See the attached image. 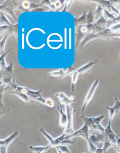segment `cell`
<instances>
[{"mask_svg": "<svg viewBox=\"0 0 120 153\" xmlns=\"http://www.w3.org/2000/svg\"><path fill=\"white\" fill-rule=\"evenodd\" d=\"M105 117V115L102 114L98 117H88L82 114L80 116V118L83 120L84 124L87 126L90 130L104 134L105 128L102 126L101 123Z\"/></svg>", "mask_w": 120, "mask_h": 153, "instance_id": "cell-1", "label": "cell"}, {"mask_svg": "<svg viewBox=\"0 0 120 153\" xmlns=\"http://www.w3.org/2000/svg\"><path fill=\"white\" fill-rule=\"evenodd\" d=\"M15 1H6L4 3L0 5L1 12L7 14L13 19L15 21L18 23V19L15 14L14 10H17L19 6L22 4L20 2Z\"/></svg>", "mask_w": 120, "mask_h": 153, "instance_id": "cell-2", "label": "cell"}, {"mask_svg": "<svg viewBox=\"0 0 120 153\" xmlns=\"http://www.w3.org/2000/svg\"><path fill=\"white\" fill-rule=\"evenodd\" d=\"M65 107L66 113L67 115V123L63 133L67 136L71 135L75 132L73 128V115L76 110H74L71 105H67Z\"/></svg>", "mask_w": 120, "mask_h": 153, "instance_id": "cell-3", "label": "cell"}, {"mask_svg": "<svg viewBox=\"0 0 120 153\" xmlns=\"http://www.w3.org/2000/svg\"><path fill=\"white\" fill-rule=\"evenodd\" d=\"M77 70L73 67H69L66 68H61L57 71H54L50 73L44 74L45 76H50L56 78V81L57 82H60L65 77L70 76V74L73 71Z\"/></svg>", "mask_w": 120, "mask_h": 153, "instance_id": "cell-4", "label": "cell"}, {"mask_svg": "<svg viewBox=\"0 0 120 153\" xmlns=\"http://www.w3.org/2000/svg\"><path fill=\"white\" fill-rule=\"evenodd\" d=\"M89 127L86 125L84 124V126L80 129L75 131L71 135L65 137V139L71 140L75 137H80L86 141L87 145H89L92 143L89 139Z\"/></svg>", "mask_w": 120, "mask_h": 153, "instance_id": "cell-5", "label": "cell"}, {"mask_svg": "<svg viewBox=\"0 0 120 153\" xmlns=\"http://www.w3.org/2000/svg\"><path fill=\"white\" fill-rule=\"evenodd\" d=\"M43 89H40L38 91H34L32 90L24 87L22 92L25 93L29 97L30 100H32L37 102H40V103L46 105V99H44L41 95Z\"/></svg>", "mask_w": 120, "mask_h": 153, "instance_id": "cell-6", "label": "cell"}, {"mask_svg": "<svg viewBox=\"0 0 120 153\" xmlns=\"http://www.w3.org/2000/svg\"><path fill=\"white\" fill-rule=\"evenodd\" d=\"M111 123H112L108 122V125L105 128L104 135L105 136V140H107L110 143L112 148L116 149L117 147V141L120 136L117 135L113 131Z\"/></svg>", "mask_w": 120, "mask_h": 153, "instance_id": "cell-7", "label": "cell"}, {"mask_svg": "<svg viewBox=\"0 0 120 153\" xmlns=\"http://www.w3.org/2000/svg\"><path fill=\"white\" fill-rule=\"evenodd\" d=\"M89 139L97 149L103 148L105 141L104 134L90 130Z\"/></svg>", "mask_w": 120, "mask_h": 153, "instance_id": "cell-8", "label": "cell"}, {"mask_svg": "<svg viewBox=\"0 0 120 153\" xmlns=\"http://www.w3.org/2000/svg\"><path fill=\"white\" fill-rule=\"evenodd\" d=\"M0 33L1 36H8L14 35L15 36L17 41L18 36V23L15 25H10V26H1Z\"/></svg>", "mask_w": 120, "mask_h": 153, "instance_id": "cell-9", "label": "cell"}, {"mask_svg": "<svg viewBox=\"0 0 120 153\" xmlns=\"http://www.w3.org/2000/svg\"><path fill=\"white\" fill-rule=\"evenodd\" d=\"M90 2H93L97 4L115 17H117L120 13V11L111 4L110 1H90Z\"/></svg>", "mask_w": 120, "mask_h": 153, "instance_id": "cell-10", "label": "cell"}, {"mask_svg": "<svg viewBox=\"0 0 120 153\" xmlns=\"http://www.w3.org/2000/svg\"><path fill=\"white\" fill-rule=\"evenodd\" d=\"M99 81V78H97L96 81H95L94 83H93V85L91 87L90 89L87 93L85 100H84V103H83V106L82 108V112H83L85 111V109L87 107V105L91 101V100L93 99L95 92L96 91V89H97L98 86Z\"/></svg>", "mask_w": 120, "mask_h": 153, "instance_id": "cell-11", "label": "cell"}, {"mask_svg": "<svg viewBox=\"0 0 120 153\" xmlns=\"http://www.w3.org/2000/svg\"><path fill=\"white\" fill-rule=\"evenodd\" d=\"M55 96L59 99V102L61 104L63 105L65 107L71 105V104L76 102V100L73 96H71L68 98L64 93L62 92L56 93Z\"/></svg>", "mask_w": 120, "mask_h": 153, "instance_id": "cell-12", "label": "cell"}, {"mask_svg": "<svg viewBox=\"0 0 120 153\" xmlns=\"http://www.w3.org/2000/svg\"><path fill=\"white\" fill-rule=\"evenodd\" d=\"M57 110L60 114L59 130H61L63 128L65 129L67 123V115L63 110L62 105L59 102H58Z\"/></svg>", "mask_w": 120, "mask_h": 153, "instance_id": "cell-13", "label": "cell"}, {"mask_svg": "<svg viewBox=\"0 0 120 153\" xmlns=\"http://www.w3.org/2000/svg\"><path fill=\"white\" fill-rule=\"evenodd\" d=\"M99 63V61L97 59H94L93 61H90L87 64L85 65L82 67H81L79 69H77V72L80 77L82 76L83 74H85L89 72L91 68L93 65L98 64Z\"/></svg>", "mask_w": 120, "mask_h": 153, "instance_id": "cell-14", "label": "cell"}, {"mask_svg": "<svg viewBox=\"0 0 120 153\" xmlns=\"http://www.w3.org/2000/svg\"><path fill=\"white\" fill-rule=\"evenodd\" d=\"M18 135L19 132L17 131H15L8 138H6L4 140H0V146H4L8 147L11 144V143L14 140L16 139Z\"/></svg>", "mask_w": 120, "mask_h": 153, "instance_id": "cell-15", "label": "cell"}, {"mask_svg": "<svg viewBox=\"0 0 120 153\" xmlns=\"http://www.w3.org/2000/svg\"><path fill=\"white\" fill-rule=\"evenodd\" d=\"M6 92L16 96L18 97L19 99H20L22 101L24 102L28 107L30 106L29 105V101H30V99L25 93H23V92H18V91H6Z\"/></svg>", "mask_w": 120, "mask_h": 153, "instance_id": "cell-16", "label": "cell"}, {"mask_svg": "<svg viewBox=\"0 0 120 153\" xmlns=\"http://www.w3.org/2000/svg\"><path fill=\"white\" fill-rule=\"evenodd\" d=\"M52 146L50 145L46 146H29V149L30 151L33 153H44L51 149Z\"/></svg>", "mask_w": 120, "mask_h": 153, "instance_id": "cell-17", "label": "cell"}, {"mask_svg": "<svg viewBox=\"0 0 120 153\" xmlns=\"http://www.w3.org/2000/svg\"><path fill=\"white\" fill-rule=\"evenodd\" d=\"M87 14L85 11H84L81 16L79 17H74L75 20V27L80 25L87 24Z\"/></svg>", "mask_w": 120, "mask_h": 153, "instance_id": "cell-18", "label": "cell"}, {"mask_svg": "<svg viewBox=\"0 0 120 153\" xmlns=\"http://www.w3.org/2000/svg\"><path fill=\"white\" fill-rule=\"evenodd\" d=\"M17 75L15 71L14 70L13 63H11L10 65L7 66L4 70L1 71V77L5 76H14Z\"/></svg>", "mask_w": 120, "mask_h": 153, "instance_id": "cell-19", "label": "cell"}, {"mask_svg": "<svg viewBox=\"0 0 120 153\" xmlns=\"http://www.w3.org/2000/svg\"><path fill=\"white\" fill-rule=\"evenodd\" d=\"M39 131L44 136V137L46 139L47 141H49V145L51 146L52 148H55L54 139H53V137L46 131L45 130H44L43 128H40V129H39Z\"/></svg>", "mask_w": 120, "mask_h": 153, "instance_id": "cell-20", "label": "cell"}, {"mask_svg": "<svg viewBox=\"0 0 120 153\" xmlns=\"http://www.w3.org/2000/svg\"><path fill=\"white\" fill-rule=\"evenodd\" d=\"M71 77V91L74 92L75 90V86L77 82L78 78L80 77L79 74L77 72V70L73 71L70 74Z\"/></svg>", "mask_w": 120, "mask_h": 153, "instance_id": "cell-21", "label": "cell"}, {"mask_svg": "<svg viewBox=\"0 0 120 153\" xmlns=\"http://www.w3.org/2000/svg\"><path fill=\"white\" fill-rule=\"evenodd\" d=\"M104 9L100 6L97 5L96 9H93V14L94 17V23L102 16Z\"/></svg>", "mask_w": 120, "mask_h": 153, "instance_id": "cell-22", "label": "cell"}, {"mask_svg": "<svg viewBox=\"0 0 120 153\" xmlns=\"http://www.w3.org/2000/svg\"><path fill=\"white\" fill-rule=\"evenodd\" d=\"M12 50V48H10L9 49V51L5 53H4L3 54L1 55V65H0V70L1 71L4 70L6 68H7V65L6 63L5 60V57L7 54L9 53Z\"/></svg>", "mask_w": 120, "mask_h": 153, "instance_id": "cell-23", "label": "cell"}, {"mask_svg": "<svg viewBox=\"0 0 120 153\" xmlns=\"http://www.w3.org/2000/svg\"><path fill=\"white\" fill-rule=\"evenodd\" d=\"M105 108L108 110L109 112V121L108 122H112L113 119L115 117V115L116 114V111L113 109V107H110L108 106H106Z\"/></svg>", "mask_w": 120, "mask_h": 153, "instance_id": "cell-24", "label": "cell"}, {"mask_svg": "<svg viewBox=\"0 0 120 153\" xmlns=\"http://www.w3.org/2000/svg\"><path fill=\"white\" fill-rule=\"evenodd\" d=\"M107 21H107L105 18L103 17L102 16L100 19H99L98 20L96 21V22H95V23H96V24L99 25V27H102L104 29H107Z\"/></svg>", "mask_w": 120, "mask_h": 153, "instance_id": "cell-25", "label": "cell"}, {"mask_svg": "<svg viewBox=\"0 0 120 153\" xmlns=\"http://www.w3.org/2000/svg\"><path fill=\"white\" fill-rule=\"evenodd\" d=\"M58 153H71L68 148L66 146L59 145L55 147Z\"/></svg>", "mask_w": 120, "mask_h": 153, "instance_id": "cell-26", "label": "cell"}, {"mask_svg": "<svg viewBox=\"0 0 120 153\" xmlns=\"http://www.w3.org/2000/svg\"><path fill=\"white\" fill-rule=\"evenodd\" d=\"M102 16L103 17L105 18L107 21H112V20H114L115 18H116L105 9H104Z\"/></svg>", "mask_w": 120, "mask_h": 153, "instance_id": "cell-27", "label": "cell"}, {"mask_svg": "<svg viewBox=\"0 0 120 153\" xmlns=\"http://www.w3.org/2000/svg\"><path fill=\"white\" fill-rule=\"evenodd\" d=\"M94 23V17L93 14V9H91L87 13V24Z\"/></svg>", "mask_w": 120, "mask_h": 153, "instance_id": "cell-28", "label": "cell"}, {"mask_svg": "<svg viewBox=\"0 0 120 153\" xmlns=\"http://www.w3.org/2000/svg\"><path fill=\"white\" fill-rule=\"evenodd\" d=\"M108 28L113 34L120 35V23L116 25L112 26Z\"/></svg>", "mask_w": 120, "mask_h": 153, "instance_id": "cell-29", "label": "cell"}, {"mask_svg": "<svg viewBox=\"0 0 120 153\" xmlns=\"http://www.w3.org/2000/svg\"><path fill=\"white\" fill-rule=\"evenodd\" d=\"M120 23V12L119 15H118L117 17H116L114 20H112V21H107V28H108L110 27H112V26L118 24Z\"/></svg>", "mask_w": 120, "mask_h": 153, "instance_id": "cell-30", "label": "cell"}, {"mask_svg": "<svg viewBox=\"0 0 120 153\" xmlns=\"http://www.w3.org/2000/svg\"><path fill=\"white\" fill-rule=\"evenodd\" d=\"M10 25H11V24L10 22V21L4 15L2 12H1V26H10Z\"/></svg>", "mask_w": 120, "mask_h": 153, "instance_id": "cell-31", "label": "cell"}, {"mask_svg": "<svg viewBox=\"0 0 120 153\" xmlns=\"http://www.w3.org/2000/svg\"><path fill=\"white\" fill-rule=\"evenodd\" d=\"M76 140H67L64 139L62 142H61L60 145L66 146H76Z\"/></svg>", "mask_w": 120, "mask_h": 153, "instance_id": "cell-32", "label": "cell"}, {"mask_svg": "<svg viewBox=\"0 0 120 153\" xmlns=\"http://www.w3.org/2000/svg\"><path fill=\"white\" fill-rule=\"evenodd\" d=\"M115 105L113 107L116 111V114H117L120 112V101L118 100V99L116 97L115 98Z\"/></svg>", "mask_w": 120, "mask_h": 153, "instance_id": "cell-33", "label": "cell"}, {"mask_svg": "<svg viewBox=\"0 0 120 153\" xmlns=\"http://www.w3.org/2000/svg\"><path fill=\"white\" fill-rule=\"evenodd\" d=\"M8 36H5L4 37V39L1 40L0 43V50H1V54L2 55L4 53V50L5 45L6 39L8 37Z\"/></svg>", "mask_w": 120, "mask_h": 153, "instance_id": "cell-34", "label": "cell"}, {"mask_svg": "<svg viewBox=\"0 0 120 153\" xmlns=\"http://www.w3.org/2000/svg\"><path fill=\"white\" fill-rule=\"evenodd\" d=\"M74 1H65V7L64 9L62 10L63 12H66V11H68L69 8L71 7V6L73 3Z\"/></svg>", "mask_w": 120, "mask_h": 153, "instance_id": "cell-35", "label": "cell"}, {"mask_svg": "<svg viewBox=\"0 0 120 153\" xmlns=\"http://www.w3.org/2000/svg\"><path fill=\"white\" fill-rule=\"evenodd\" d=\"M46 105H47V107L50 108H53L54 106V102L52 99L50 98H47L46 99Z\"/></svg>", "mask_w": 120, "mask_h": 153, "instance_id": "cell-36", "label": "cell"}, {"mask_svg": "<svg viewBox=\"0 0 120 153\" xmlns=\"http://www.w3.org/2000/svg\"><path fill=\"white\" fill-rule=\"evenodd\" d=\"M116 153H120V147L117 146L116 149Z\"/></svg>", "mask_w": 120, "mask_h": 153, "instance_id": "cell-37", "label": "cell"}, {"mask_svg": "<svg viewBox=\"0 0 120 153\" xmlns=\"http://www.w3.org/2000/svg\"><path fill=\"white\" fill-rule=\"evenodd\" d=\"M117 146H119V147H120V138L119 137L118 138V140H117Z\"/></svg>", "mask_w": 120, "mask_h": 153, "instance_id": "cell-38", "label": "cell"}, {"mask_svg": "<svg viewBox=\"0 0 120 153\" xmlns=\"http://www.w3.org/2000/svg\"><path fill=\"white\" fill-rule=\"evenodd\" d=\"M77 153H91L89 151H88L87 152H77Z\"/></svg>", "mask_w": 120, "mask_h": 153, "instance_id": "cell-39", "label": "cell"}, {"mask_svg": "<svg viewBox=\"0 0 120 153\" xmlns=\"http://www.w3.org/2000/svg\"><path fill=\"white\" fill-rule=\"evenodd\" d=\"M117 38H120V35H118V36H117Z\"/></svg>", "mask_w": 120, "mask_h": 153, "instance_id": "cell-40", "label": "cell"}]
</instances>
